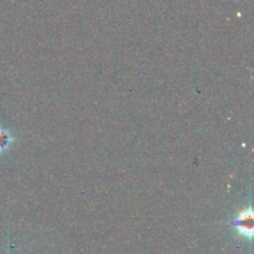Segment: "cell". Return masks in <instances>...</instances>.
Here are the masks:
<instances>
[{
	"label": "cell",
	"mask_w": 254,
	"mask_h": 254,
	"mask_svg": "<svg viewBox=\"0 0 254 254\" xmlns=\"http://www.w3.org/2000/svg\"><path fill=\"white\" fill-rule=\"evenodd\" d=\"M233 226L237 230V232L240 233L242 237L246 238H252L253 235V213L251 208L243 211L236 221L233 222Z\"/></svg>",
	"instance_id": "1"
},
{
	"label": "cell",
	"mask_w": 254,
	"mask_h": 254,
	"mask_svg": "<svg viewBox=\"0 0 254 254\" xmlns=\"http://www.w3.org/2000/svg\"><path fill=\"white\" fill-rule=\"evenodd\" d=\"M12 141H14V138H12L11 133L9 130H6V129L0 128V154L9 150Z\"/></svg>",
	"instance_id": "2"
}]
</instances>
